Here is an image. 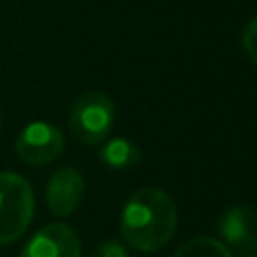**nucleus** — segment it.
<instances>
[{"label": "nucleus", "mask_w": 257, "mask_h": 257, "mask_svg": "<svg viewBox=\"0 0 257 257\" xmlns=\"http://www.w3.org/2000/svg\"><path fill=\"white\" fill-rule=\"evenodd\" d=\"M114 120V104L112 100L98 90H90L80 94L68 114V126L72 137L86 145H98L110 131Z\"/></svg>", "instance_id": "obj_3"}, {"label": "nucleus", "mask_w": 257, "mask_h": 257, "mask_svg": "<svg viewBox=\"0 0 257 257\" xmlns=\"http://www.w3.org/2000/svg\"><path fill=\"white\" fill-rule=\"evenodd\" d=\"M98 157L110 169H128V167H135L139 163L141 151L133 141L116 137V139H110L108 143H104L100 147Z\"/></svg>", "instance_id": "obj_8"}, {"label": "nucleus", "mask_w": 257, "mask_h": 257, "mask_svg": "<svg viewBox=\"0 0 257 257\" xmlns=\"http://www.w3.org/2000/svg\"><path fill=\"white\" fill-rule=\"evenodd\" d=\"M249 257H257V253H253V255H249Z\"/></svg>", "instance_id": "obj_13"}, {"label": "nucleus", "mask_w": 257, "mask_h": 257, "mask_svg": "<svg viewBox=\"0 0 257 257\" xmlns=\"http://www.w3.org/2000/svg\"><path fill=\"white\" fill-rule=\"evenodd\" d=\"M0 128H2V114H0Z\"/></svg>", "instance_id": "obj_12"}, {"label": "nucleus", "mask_w": 257, "mask_h": 257, "mask_svg": "<svg viewBox=\"0 0 257 257\" xmlns=\"http://www.w3.org/2000/svg\"><path fill=\"white\" fill-rule=\"evenodd\" d=\"M90 257H128V255L124 245H120L118 241H102L100 245H96Z\"/></svg>", "instance_id": "obj_11"}, {"label": "nucleus", "mask_w": 257, "mask_h": 257, "mask_svg": "<svg viewBox=\"0 0 257 257\" xmlns=\"http://www.w3.org/2000/svg\"><path fill=\"white\" fill-rule=\"evenodd\" d=\"M84 197V179L72 167H62L52 173L46 183V203L54 217H68L74 213Z\"/></svg>", "instance_id": "obj_7"}, {"label": "nucleus", "mask_w": 257, "mask_h": 257, "mask_svg": "<svg viewBox=\"0 0 257 257\" xmlns=\"http://www.w3.org/2000/svg\"><path fill=\"white\" fill-rule=\"evenodd\" d=\"M175 201L155 187L135 191L120 213V235L137 251H159L177 231Z\"/></svg>", "instance_id": "obj_1"}, {"label": "nucleus", "mask_w": 257, "mask_h": 257, "mask_svg": "<svg viewBox=\"0 0 257 257\" xmlns=\"http://www.w3.org/2000/svg\"><path fill=\"white\" fill-rule=\"evenodd\" d=\"M173 257H233L223 241L211 237H197L183 243Z\"/></svg>", "instance_id": "obj_9"}, {"label": "nucleus", "mask_w": 257, "mask_h": 257, "mask_svg": "<svg viewBox=\"0 0 257 257\" xmlns=\"http://www.w3.org/2000/svg\"><path fill=\"white\" fill-rule=\"evenodd\" d=\"M16 155L28 165H48L64 149V137L58 126L36 120L26 124L16 137Z\"/></svg>", "instance_id": "obj_4"}, {"label": "nucleus", "mask_w": 257, "mask_h": 257, "mask_svg": "<svg viewBox=\"0 0 257 257\" xmlns=\"http://www.w3.org/2000/svg\"><path fill=\"white\" fill-rule=\"evenodd\" d=\"M217 231L221 239L235 251H257V211L253 207L235 205L227 209L217 221Z\"/></svg>", "instance_id": "obj_6"}, {"label": "nucleus", "mask_w": 257, "mask_h": 257, "mask_svg": "<svg viewBox=\"0 0 257 257\" xmlns=\"http://www.w3.org/2000/svg\"><path fill=\"white\" fill-rule=\"evenodd\" d=\"M20 257H80V241L68 225L48 223L30 237Z\"/></svg>", "instance_id": "obj_5"}, {"label": "nucleus", "mask_w": 257, "mask_h": 257, "mask_svg": "<svg viewBox=\"0 0 257 257\" xmlns=\"http://www.w3.org/2000/svg\"><path fill=\"white\" fill-rule=\"evenodd\" d=\"M34 217V193L24 177L12 171L0 173V245L24 235Z\"/></svg>", "instance_id": "obj_2"}, {"label": "nucleus", "mask_w": 257, "mask_h": 257, "mask_svg": "<svg viewBox=\"0 0 257 257\" xmlns=\"http://www.w3.org/2000/svg\"><path fill=\"white\" fill-rule=\"evenodd\" d=\"M241 44H243V50L249 56V60L253 64H257V16L251 18L249 24L245 26L243 36H241Z\"/></svg>", "instance_id": "obj_10"}]
</instances>
